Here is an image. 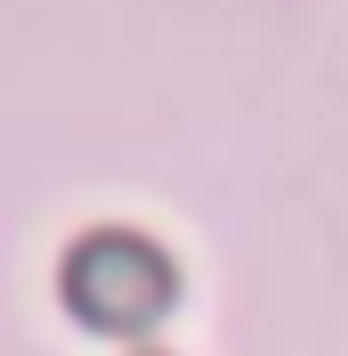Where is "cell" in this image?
Listing matches in <instances>:
<instances>
[{
    "label": "cell",
    "instance_id": "obj_1",
    "mask_svg": "<svg viewBox=\"0 0 348 356\" xmlns=\"http://www.w3.org/2000/svg\"><path fill=\"white\" fill-rule=\"evenodd\" d=\"M65 308L97 332H146L171 308V259L146 235H122V227L81 235L65 259Z\"/></svg>",
    "mask_w": 348,
    "mask_h": 356
}]
</instances>
